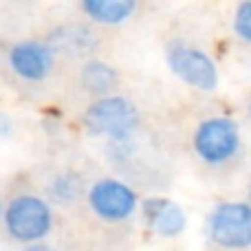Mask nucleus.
<instances>
[{
	"mask_svg": "<svg viewBox=\"0 0 251 251\" xmlns=\"http://www.w3.org/2000/svg\"><path fill=\"white\" fill-rule=\"evenodd\" d=\"M13 134V119L7 113H0V139H9Z\"/></svg>",
	"mask_w": 251,
	"mask_h": 251,
	"instance_id": "14",
	"label": "nucleus"
},
{
	"mask_svg": "<svg viewBox=\"0 0 251 251\" xmlns=\"http://www.w3.org/2000/svg\"><path fill=\"white\" fill-rule=\"evenodd\" d=\"M247 192H249V201H251V176H249V183H247Z\"/></svg>",
	"mask_w": 251,
	"mask_h": 251,
	"instance_id": "18",
	"label": "nucleus"
},
{
	"mask_svg": "<svg viewBox=\"0 0 251 251\" xmlns=\"http://www.w3.org/2000/svg\"><path fill=\"white\" fill-rule=\"evenodd\" d=\"M79 79H82V86L86 88L88 93L97 95L100 100L101 97H108L119 84L117 71H115L110 64L101 62V60L86 62V64L82 66V75H79Z\"/></svg>",
	"mask_w": 251,
	"mask_h": 251,
	"instance_id": "9",
	"label": "nucleus"
},
{
	"mask_svg": "<svg viewBox=\"0 0 251 251\" xmlns=\"http://www.w3.org/2000/svg\"><path fill=\"white\" fill-rule=\"evenodd\" d=\"M141 212L148 227L161 238H176L183 234L187 225V216L181 205L170 199H163V196L146 199L141 205Z\"/></svg>",
	"mask_w": 251,
	"mask_h": 251,
	"instance_id": "8",
	"label": "nucleus"
},
{
	"mask_svg": "<svg viewBox=\"0 0 251 251\" xmlns=\"http://www.w3.org/2000/svg\"><path fill=\"white\" fill-rule=\"evenodd\" d=\"M194 152L207 165H223L231 161L240 150L238 124L229 117L203 119L194 130Z\"/></svg>",
	"mask_w": 251,
	"mask_h": 251,
	"instance_id": "3",
	"label": "nucleus"
},
{
	"mask_svg": "<svg viewBox=\"0 0 251 251\" xmlns=\"http://www.w3.org/2000/svg\"><path fill=\"white\" fill-rule=\"evenodd\" d=\"M84 128L95 137H106L113 143L130 141L139 128V110L122 95H108L93 101L82 117Z\"/></svg>",
	"mask_w": 251,
	"mask_h": 251,
	"instance_id": "2",
	"label": "nucleus"
},
{
	"mask_svg": "<svg viewBox=\"0 0 251 251\" xmlns=\"http://www.w3.org/2000/svg\"><path fill=\"white\" fill-rule=\"evenodd\" d=\"M49 199L57 205H71L73 201H77V196L82 194V178L73 172L57 174L51 178L47 187Z\"/></svg>",
	"mask_w": 251,
	"mask_h": 251,
	"instance_id": "12",
	"label": "nucleus"
},
{
	"mask_svg": "<svg viewBox=\"0 0 251 251\" xmlns=\"http://www.w3.org/2000/svg\"><path fill=\"white\" fill-rule=\"evenodd\" d=\"M2 223L13 240L25 245L42 243L53 229V209L47 199L35 194H18L4 207Z\"/></svg>",
	"mask_w": 251,
	"mask_h": 251,
	"instance_id": "1",
	"label": "nucleus"
},
{
	"mask_svg": "<svg viewBox=\"0 0 251 251\" xmlns=\"http://www.w3.org/2000/svg\"><path fill=\"white\" fill-rule=\"evenodd\" d=\"M51 49H62L66 53H75L82 55L95 49V35L82 25H66L60 26L57 31H53L51 35Z\"/></svg>",
	"mask_w": 251,
	"mask_h": 251,
	"instance_id": "11",
	"label": "nucleus"
},
{
	"mask_svg": "<svg viewBox=\"0 0 251 251\" xmlns=\"http://www.w3.org/2000/svg\"><path fill=\"white\" fill-rule=\"evenodd\" d=\"M247 115L251 117V95H249V100H247Z\"/></svg>",
	"mask_w": 251,
	"mask_h": 251,
	"instance_id": "16",
	"label": "nucleus"
},
{
	"mask_svg": "<svg viewBox=\"0 0 251 251\" xmlns=\"http://www.w3.org/2000/svg\"><path fill=\"white\" fill-rule=\"evenodd\" d=\"M234 31L240 40L251 44V0H245L236 7L234 13Z\"/></svg>",
	"mask_w": 251,
	"mask_h": 251,
	"instance_id": "13",
	"label": "nucleus"
},
{
	"mask_svg": "<svg viewBox=\"0 0 251 251\" xmlns=\"http://www.w3.org/2000/svg\"><path fill=\"white\" fill-rule=\"evenodd\" d=\"M168 66L192 88L212 93L218 88V66L205 51L185 42H172L165 51Z\"/></svg>",
	"mask_w": 251,
	"mask_h": 251,
	"instance_id": "5",
	"label": "nucleus"
},
{
	"mask_svg": "<svg viewBox=\"0 0 251 251\" xmlns=\"http://www.w3.org/2000/svg\"><path fill=\"white\" fill-rule=\"evenodd\" d=\"M88 205L101 221L122 223L134 214L139 205L137 192L119 178H100L88 190Z\"/></svg>",
	"mask_w": 251,
	"mask_h": 251,
	"instance_id": "6",
	"label": "nucleus"
},
{
	"mask_svg": "<svg viewBox=\"0 0 251 251\" xmlns=\"http://www.w3.org/2000/svg\"><path fill=\"white\" fill-rule=\"evenodd\" d=\"M25 251H55L51 247V245H47V243H35V245H29Z\"/></svg>",
	"mask_w": 251,
	"mask_h": 251,
	"instance_id": "15",
	"label": "nucleus"
},
{
	"mask_svg": "<svg viewBox=\"0 0 251 251\" xmlns=\"http://www.w3.org/2000/svg\"><path fill=\"white\" fill-rule=\"evenodd\" d=\"M2 214H4V205H2V199H0V221H2Z\"/></svg>",
	"mask_w": 251,
	"mask_h": 251,
	"instance_id": "17",
	"label": "nucleus"
},
{
	"mask_svg": "<svg viewBox=\"0 0 251 251\" xmlns=\"http://www.w3.org/2000/svg\"><path fill=\"white\" fill-rule=\"evenodd\" d=\"M207 236L223 249L251 247V203L227 201L212 209L207 221Z\"/></svg>",
	"mask_w": 251,
	"mask_h": 251,
	"instance_id": "4",
	"label": "nucleus"
},
{
	"mask_svg": "<svg viewBox=\"0 0 251 251\" xmlns=\"http://www.w3.org/2000/svg\"><path fill=\"white\" fill-rule=\"evenodd\" d=\"M137 9L134 0H84L82 11L101 25H122Z\"/></svg>",
	"mask_w": 251,
	"mask_h": 251,
	"instance_id": "10",
	"label": "nucleus"
},
{
	"mask_svg": "<svg viewBox=\"0 0 251 251\" xmlns=\"http://www.w3.org/2000/svg\"><path fill=\"white\" fill-rule=\"evenodd\" d=\"M55 62V51L51 44L40 40H22L9 49V66L18 77L26 82H42L49 77Z\"/></svg>",
	"mask_w": 251,
	"mask_h": 251,
	"instance_id": "7",
	"label": "nucleus"
}]
</instances>
